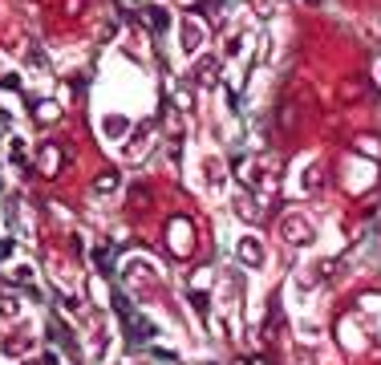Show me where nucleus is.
Listing matches in <instances>:
<instances>
[{
  "instance_id": "obj_1",
  "label": "nucleus",
  "mask_w": 381,
  "mask_h": 365,
  "mask_svg": "<svg viewBox=\"0 0 381 365\" xmlns=\"http://www.w3.org/2000/svg\"><path fill=\"white\" fill-rule=\"evenodd\" d=\"M215 78H219V61H215V57L199 61V69H195V82H207V86H211Z\"/></svg>"
}]
</instances>
